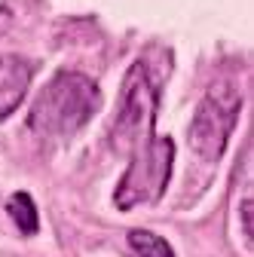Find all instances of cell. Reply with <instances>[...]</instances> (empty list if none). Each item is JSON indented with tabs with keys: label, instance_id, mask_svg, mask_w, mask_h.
Segmentation results:
<instances>
[{
	"label": "cell",
	"instance_id": "obj_8",
	"mask_svg": "<svg viewBox=\"0 0 254 257\" xmlns=\"http://www.w3.org/2000/svg\"><path fill=\"white\" fill-rule=\"evenodd\" d=\"M242 223H245V236H248V242H251V199L242 202Z\"/></svg>",
	"mask_w": 254,
	"mask_h": 257
},
{
	"label": "cell",
	"instance_id": "obj_1",
	"mask_svg": "<svg viewBox=\"0 0 254 257\" xmlns=\"http://www.w3.org/2000/svg\"><path fill=\"white\" fill-rule=\"evenodd\" d=\"M101 92L92 77L80 71H58L34 98L28 125L43 138H68L92 119Z\"/></svg>",
	"mask_w": 254,
	"mask_h": 257
},
{
	"label": "cell",
	"instance_id": "obj_7",
	"mask_svg": "<svg viewBox=\"0 0 254 257\" xmlns=\"http://www.w3.org/2000/svg\"><path fill=\"white\" fill-rule=\"evenodd\" d=\"M129 248L135 257H175L172 245L156 236V233H147V230H132L129 233Z\"/></svg>",
	"mask_w": 254,
	"mask_h": 257
},
{
	"label": "cell",
	"instance_id": "obj_3",
	"mask_svg": "<svg viewBox=\"0 0 254 257\" xmlns=\"http://www.w3.org/2000/svg\"><path fill=\"white\" fill-rule=\"evenodd\" d=\"M175 163V141L172 138H150L138 153L129 156V169L119 178L113 202L116 208H135L144 202H156L166 193Z\"/></svg>",
	"mask_w": 254,
	"mask_h": 257
},
{
	"label": "cell",
	"instance_id": "obj_5",
	"mask_svg": "<svg viewBox=\"0 0 254 257\" xmlns=\"http://www.w3.org/2000/svg\"><path fill=\"white\" fill-rule=\"evenodd\" d=\"M31 80H34V61L13 52H0V119L19 110Z\"/></svg>",
	"mask_w": 254,
	"mask_h": 257
},
{
	"label": "cell",
	"instance_id": "obj_2",
	"mask_svg": "<svg viewBox=\"0 0 254 257\" xmlns=\"http://www.w3.org/2000/svg\"><path fill=\"white\" fill-rule=\"evenodd\" d=\"M160 107V89H156L144 61H135L122 80L119 107L110 125V147L119 156L138 153L153 138V119Z\"/></svg>",
	"mask_w": 254,
	"mask_h": 257
},
{
	"label": "cell",
	"instance_id": "obj_6",
	"mask_svg": "<svg viewBox=\"0 0 254 257\" xmlns=\"http://www.w3.org/2000/svg\"><path fill=\"white\" fill-rule=\"evenodd\" d=\"M7 211H10V217L16 220V227H19L25 236H34V233H37V227H40V220H37V205H34V199H31L25 190H19V193H13V196H10Z\"/></svg>",
	"mask_w": 254,
	"mask_h": 257
},
{
	"label": "cell",
	"instance_id": "obj_4",
	"mask_svg": "<svg viewBox=\"0 0 254 257\" xmlns=\"http://www.w3.org/2000/svg\"><path fill=\"white\" fill-rule=\"evenodd\" d=\"M242 98L230 83H214L208 89V95L199 101L196 116L190 122L187 132V144L199 159L205 163H217L227 150V141L236 128V116H239Z\"/></svg>",
	"mask_w": 254,
	"mask_h": 257
}]
</instances>
